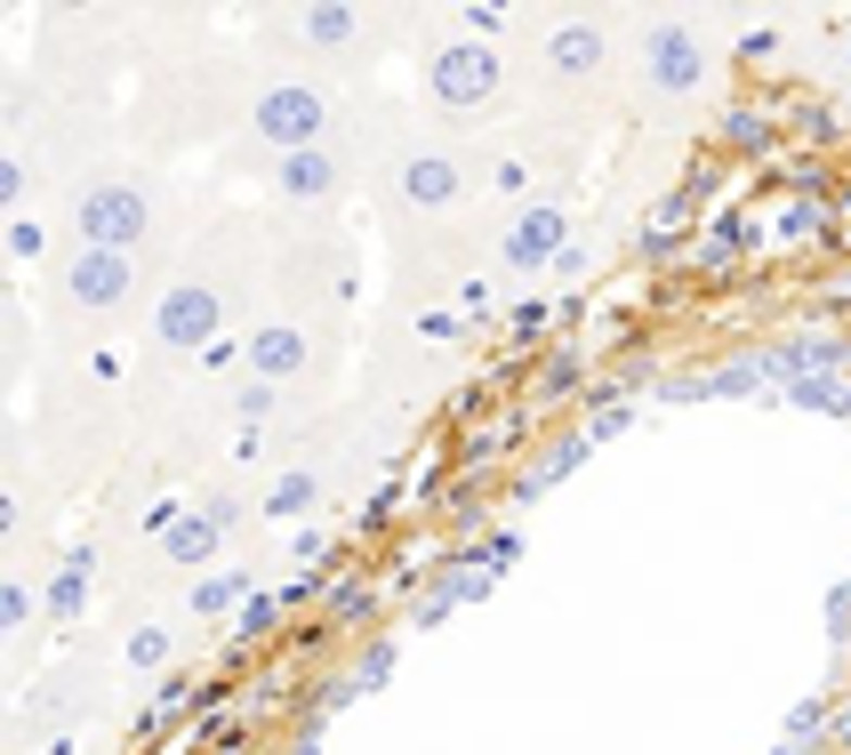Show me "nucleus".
I'll list each match as a JSON object with an SVG mask.
<instances>
[{
	"instance_id": "obj_17",
	"label": "nucleus",
	"mask_w": 851,
	"mask_h": 755,
	"mask_svg": "<svg viewBox=\"0 0 851 755\" xmlns=\"http://www.w3.org/2000/svg\"><path fill=\"white\" fill-rule=\"evenodd\" d=\"M306 33H314V40H354V16H346V9H314Z\"/></svg>"
},
{
	"instance_id": "obj_12",
	"label": "nucleus",
	"mask_w": 851,
	"mask_h": 755,
	"mask_svg": "<svg viewBox=\"0 0 851 755\" xmlns=\"http://www.w3.org/2000/svg\"><path fill=\"white\" fill-rule=\"evenodd\" d=\"M755 386V370H715V378H683L666 386V402H707V394H747Z\"/></svg>"
},
{
	"instance_id": "obj_8",
	"label": "nucleus",
	"mask_w": 851,
	"mask_h": 755,
	"mask_svg": "<svg viewBox=\"0 0 851 755\" xmlns=\"http://www.w3.org/2000/svg\"><path fill=\"white\" fill-rule=\"evenodd\" d=\"M651 80H659V89H691V80H699V49L683 33H659L651 40Z\"/></svg>"
},
{
	"instance_id": "obj_5",
	"label": "nucleus",
	"mask_w": 851,
	"mask_h": 755,
	"mask_svg": "<svg viewBox=\"0 0 851 755\" xmlns=\"http://www.w3.org/2000/svg\"><path fill=\"white\" fill-rule=\"evenodd\" d=\"M217 330V298L209 290H169V305H161V338L169 345H201Z\"/></svg>"
},
{
	"instance_id": "obj_3",
	"label": "nucleus",
	"mask_w": 851,
	"mask_h": 755,
	"mask_svg": "<svg viewBox=\"0 0 851 755\" xmlns=\"http://www.w3.org/2000/svg\"><path fill=\"white\" fill-rule=\"evenodd\" d=\"M321 121H330V113H321V97H314V89H274L266 105H257V129H266L274 146H314Z\"/></svg>"
},
{
	"instance_id": "obj_2",
	"label": "nucleus",
	"mask_w": 851,
	"mask_h": 755,
	"mask_svg": "<svg viewBox=\"0 0 851 755\" xmlns=\"http://www.w3.org/2000/svg\"><path fill=\"white\" fill-rule=\"evenodd\" d=\"M80 234H89L97 250H129V241L145 234V193H129V186L89 193V201H80Z\"/></svg>"
},
{
	"instance_id": "obj_4",
	"label": "nucleus",
	"mask_w": 851,
	"mask_h": 755,
	"mask_svg": "<svg viewBox=\"0 0 851 755\" xmlns=\"http://www.w3.org/2000/svg\"><path fill=\"white\" fill-rule=\"evenodd\" d=\"M120 290H129V257H120V250H80L73 298H80V305H113Z\"/></svg>"
},
{
	"instance_id": "obj_21",
	"label": "nucleus",
	"mask_w": 851,
	"mask_h": 755,
	"mask_svg": "<svg viewBox=\"0 0 851 755\" xmlns=\"http://www.w3.org/2000/svg\"><path fill=\"white\" fill-rule=\"evenodd\" d=\"M161 651H169L161 636H137V643H129V659H137V667H161Z\"/></svg>"
},
{
	"instance_id": "obj_20",
	"label": "nucleus",
	"mask_w": 851,
	"mask_h": 755,
	"mask_svg": "<svg viewBox=\"0 0 851 755\" xmlns=\"http://www.w3.org/2000/svg\"><path fill=\"white\" fill-rule=\"evenodd\" d=\"M732 250H739V226H732V217H723V226H715V234H707V257H715V265H723V257H732Z\"/></svg>"
},
{
	"instance_id": "obj_11",
	"label": "nucleus",
	"mask_w": 851,
	"mask_h": 755,
	"mask_svg": "<svg viewBox=\"0 0 851 755\" xmlns=\"http://www.w3.org/2000/svg\"><path fill=\"white\" fill-rule=\"evenodd\" d=\"M787 402H812V411L851 418V378H787Z\"/></svg>"
},
{
	"instance_id": "obj_10",
	"label": "nucleus",
	"mask_w": 851,
	"mask_h": 755,
	"mask_svg": "<svg viewBox=\"0 0 851 755\" xmlns=\"http://www.w3.org/2000/svg\"><path fill=\"white\" fill-rule=\"evenodd\" d=\"M402 186H410V201H426V210H434V201H450V193H458V169L426 153V161H410V177H402Z\"/></svg>"
},
{
	"instance_id": "obj_19",
	"label": "nucleus",
	"mask_w": 851,
	"mask_h": 755,
	"mask_svg": "<svg viewBox=\"0 0 851 755\" xmlns=\"http://www.w3.org/2000/svg\"><path fill=\"white\" fill-rule=\"evenodd\" d=\"M314 499V475H290V482H281V491H274V515H297V506H306Z\"/></svg>"
},
{
	"instance_id": "obj_1",
	"label": "nucleus",
	"mask_w": 851,
	"mask_h": 755,
	"mask_svg": "<svg viewBox=\"0 0 851 755\" xmlns=\"http://www.w3.org/2000/svg\"><path fill=\"white\" fill-rule=\"evenodd\" d=\"M491 89H498V56L482 49V40H450V49L434 56V97L442 105H482Z\"/></svg>"
},
{
	"instance_id": "obj_14",
	"label": "nucleus",
	"mask_w": 851,
	"mask_h": 755,
	"mask_svg": "<svg viewBox=\"0 0 851 755\" xmlns=\"http://www.w3.org/2000/svg\"><path fill=\"white\" fill-rule=\"evenodd\" d=\"M209 539H217V523H209V506H201L193 523H177V530H169V555H177V563H193V555H209Z\"/></svg>"
},
{
	"instance_id": "obj_16",
	"label": "nucleus",
	"mask_w": 851,
	"mask_h": 755,
	"mask_svg": "<svg viewBox=\"0 0 851 755\" xmlns=\"http://www.w3.org/2000/svg\"><path fill=\"white\" fill-rule=\"evenodd\" d=\"M579 458H586V442H562V451H555V458H546V466H538V475H522V499H538V491H546V482H555V475H571V466H579Z\"/></svg>"
},
{
	"instance_id": "obj_13",
	"label": "nucleus",
	"mask_w": 851,
	"mask_h": 755,
	"mask_svg": "<svg viewBox=\"0 0 851 755\" xmlns=\"http://www.w3.org/2000/svg\"><path fill=\"white\" fill-rule=\"evenodd\" d=\"M602 65V40L595 33H562L555 40V73H595Z\"/></svg>"
},
{
	"instance_id": "obj_18",
	"label": "nucleus",
	"mask_w": 851,
	"mask_h": 755,
	"mask_svg": "<svg viewBox=\"0 0 851 755\" xmlns=\"http://www.w3.org/2000/svg\"><path fill=\"white\" fill-rule=\"evenodd\" d=\"M233 595H241V579H201L193 587V611H226Z\"/></svg>"
},
{
	"instance_id": "obj_7",
	"label": "nucleus",
	"mask_w": 851,
	"mask_h": 755,
	"mask_svg": "<svg viewBox=\"0 0 851 755\" xmlns=\"http://www.w3.org/2000/svg\"><path fill=\"white\" fill-rule=\"evenodd\" d=\"M843 362H851L843 338H803V345H779L763 370H772V378H803V370H843Z\"/></svg>"
},
{
	"instance_id": "obj_9",
	"label": "nucleus",
	"mask_w": 851,
	"mask_h": 755,
	"mask_svg": "<svg viewBox=\"0 0 851 755\" xmlns=\"http://www.w3.org/2000/svg\"><path fill=\"white\" fill-rule=\"evenodd\" d=\"M250 354H257V370H266V378H290L297 362H306V338H297V330H257Z\"/></svg>"
},
{
	"instance_id": "obj_15",
	"label": "nucleus",
	"mask_w": 851,
	"mask_h": 755,
	"mask_svg": "<svg viewBox=\"0 0 851 755\" xmlns=\"http://www.w3.org/2000/svg\"><path fill=\"white\" fill-rule=\"evenodd\" d=\"M281 186H290V193H321V186H338V169L321 153H297L290 169H281Z\"/></svg>"
},
{
	"instance_id": "obj_6",
	"label": "nucleus",
	"mask_w": 851,
	"mask_h": 755,
	"mask_svg": "<svg viewBox=\"0 0 851 755\" xmlns=\"http://www.w3.org/2000/svg\"><path fill=\"white\" fill-rule=\"evenodd\" d=\"M555 250H562V210H531L515 234H506V257L515 265H546Z\"/></svg>"
}]
</instances>
